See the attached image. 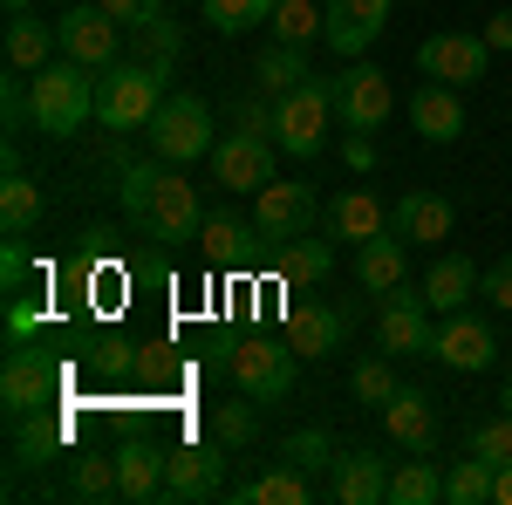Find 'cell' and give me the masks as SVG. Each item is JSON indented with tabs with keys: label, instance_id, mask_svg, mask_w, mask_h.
Masks as SVG:
<instances>
[{
	"label": "cell",
	"instance_id": "6da1fadb",
	"mask_svg": "<svg viewBox=\"0 0 512 505\" xmlns=\"http://www.w3.org/2000/svg\"><path fill=\"white\" fill-rule=\"evenodd\" d=\"M123 212L137 233H151L158 246H192L205 233V205H198L192 178L178 164H130L123 171Z\"/></svg>",
	"mask_w": 512,
	"mask_h": 505
},
{
	"label": "cell",
	"instance_id": "7a4b0ae2",
	"mask_svg": "<svg viewBox=\"0 0 512 505\" xmlns=\"http://www.w3.org/2000/svg\"><path fill=\"white\" fill-rule=\"evenodd\" d=\"M28 117L55 144H69L76 130H89V117H96V82H89V69L69 62V55H55L41 76H28Z\"/></svg>",
	"mask_w": 512,
	"mask_h": 505
},
{
	"label": "cell",
	"instance_id": "3957f363",
	"mask_svg": "<svg viewBox=\"0 0 512 505\" xmlns=\"http://www.w3.org/2000/svg\"><path fill=\"white\" fill-rule=\"evenodd\" d=\"M164 76L171 69H158V62H117V69H103V82H96V123L103 130H151V117H158V103H164Z\"/></svg>",
	"mask_w": 512,
	"mask_h": 505
},
{
	"label": "cell",
	"instance_id": "277c9868",
	"mask_svg": "<svg viewBox=\"0 0 512 505\" xmlns=\"http://www.w3.org/2000/svg\"><path fill=\"white\" fill-rule=\"evenodd\" d=\"M328 123H335V82H301L274 96V144L280 157H321L328 151Z\"/></svg>",
	"mask_w": 512,
	"mask_h": 505
},
{
	"label": "cell",
	"instance_id": "5b68a950",
	"mask_svg": "<svg viewBox=\"0 0 512 505\" xmlns=\"http://www.w3.org/2000/svg\"><path fill=\"white\" fill-rule=\"evenodd\" d=\"M274 157H280L274 130L239 117V130H226V137L212 144V185H219V192H246V198H253L260 185H274V178H280Z\"/></svg>",
	"mask_w": 512,
	"mask_h": 505
},
{
	"label": "cell",
	"instance_id": "8992f818",
	"mask_svg": "<svg viewBox=\"0 0 512 505\" xmlns=\"http://www.w3.org/2000/svg\"><path fill=\"white\" fill-rule=\"evenodd\" d=\"M294 369H301V355H294L287 335H246V342L233 349L239 396H253V403H267V410L294 396Z\"/></svg>",
	"mask_w": 512,
	"mask_h": 505
},
{
	"label": "cell",
	"instance_id": "52a82bcc",
	"mask_svg": "<svg viewBox=\"0 0 512 505\" xmlns=\"http://www.w3.org/2000/svg\"><path fill=\"white\" fill-rule=\"evenodd\" d=\"M144 137H151V157L178 164V171L198 164V157H212V144H219V137H212V110H205L198 96H164Z\"/></svg>",
	"mask_w": 512,
	"mask_h": 505
},
{
	"label": "cell",
	"instance_id": "ba28073f",
	"mask_svg": "<svg viewBox=\"0 0 512 505\" xmlns=\"http://www.w3.org/2000/svg\"><path fill=\"white\" fill-rule=\"evenodd\" d=\"M431 301H424V287H390L383 294V308H376V349L390 355V362H403V355H431L437 328H431Z\"/></svg>",
	"mask_w": 512,
	"mask_h": 505
},
{
	"label": "cell",
	"instance_id": "9c48e42d",
	"mask_svg": "<svg viewBox=\"0 0 512 505\" xmlns=\"http://www.w3.org/2000/svg\"><path fill=\"white\" fill-rule=\"evenodd\" d=\"M55 35H62V55L82 62L89 76L117 69V55H123V21H110L96 0H69V7H62V21H55Z\"/></svg>",
	"mask_w": 512,
	"mask_h": 505
},
{
	"label": "cell",
	"instance_id": "30bf717a",
	"mask_svg": "<svg viewBox=\"0 0 512 505\" xmlns=\"http://www.w3.org/2000/svg\"><path fill=\"white\" fill-rule=\"evenodd\" d=\"M390 110H396V89L376 62H349V69L335 76V123H342V130H383Z\"/></svg>",
	"mask_w": 512,
	"mask_h": 505
},
{
	"label": "cell",
	"instance_id": "8fae6325",
	"mask_svg": "<svg viewBox=\"0 0 512 505\" xmlns=\"http://www.w3.org/2000/svg\"><path fill=\"white\" fill-rule=\"evenodd\" d=\"M164 499L192 505V499H226V444H178L164 465Z\"/></svg>",
	"mask_w": 512,
	"mask_h": 505
},
{
	"label": "cell",
	"instance_id": "7c38bea8",
	"mask_svg": "<svg viewBox=\"0 0 512 505\" xmlns=\"http://www.w3.org/2000/svg\"><path fill=\"white\" fill-rule=\"evenodd\" d=\"M485 62H492V48L485 35H458V28H437V35L417 41V69L431 82H451V89H472L485 76Z\"/></svg>",
	"mask_w": 512,
	"mask_h": 505
},
{
	"label": "cell",
	"instance_id": "4fadbf2b",
	"mask_svg": "<svg viewBox=\"0 0 512 505\" xmlns=\"http://www.w3.org/2000/svg\"><path fill=\"white\" fill-rule=\"evenodd\" d=\"M55 389H62V369H55L41 349H7V369H0V403H7V417L48 410Z\"/></svg>",
	"mask_w": 512,
	"mask_h": 505
},
{
	"label": "cell",
	"instance_id": "5bb4252c",
	"mask_svg": "<svg viewBox=\"0 0 512 505\" xmlns=\"http://www.w3.org/2000/svg\"><path fill=\"white\" fill-rule=\"evenodd\" d=\"M260 212H253V226L267 246H287V239L315 233V185H294V178H274V185H260Z\"/></svg>",
	"mask_w": 512,
	"mask_h": 505
},
{
	"label": "cell",
	"instance_id": "9a60e30c",
	"mask_svg": "<svg viewBox=\"0 0 512 505\" xmlns=\"http://www.w3.org/2000/svg\"><path fill=\"white\" fill-rule=\"evenodd\" d=\"M431 355L444 362V369H465V376H478V369H492V362H499V328L458 308V314H444V321H437Z\"/></svg>",
	"mask_w": 512,
	"mask_h": 505
},
{
	"label": "cell",
	"instance_id": "2e32d148",
	"mask_svg": "<svg viewBox=\"0 0 512 505\" xmlns=\"http://www.w3.org/2000/svg\"><path fill=\"white\" fill-rule=\"evenodd\" d=\"M390 471L396 465L383 458V451L362 444V451H342V458H335V471L321 478V492H328L335 505H383L390 499Z\"/></svg>",
	"mask_w": 512,
	"mask_h": 505
},
{
	"label": "cell",
	"instance_id": "e0dca14e",
	"mask_svg": "<svg viewBox=\"0 0 512 505\" xmlns=\"http://www.w3.org/2000/svg\"><path fill=\"white\" fill-rule=\"evenodd\" d=\"M349 321L355 308H321V301H301V308H287V342L301 362H328V355L349 342Z\"/></svg>",
	"mask_w": 512,
	"mask_h": 505
},
{
	"label": "cell",
	"instance_id": "ac0fdd59",
	"mask_svg": "<svg viewBox=\"0 0 512 505\" xmlns=\"http://www.w3.org/2000/svg\"><path fill=\"white\" fill-rule=\"evenodd\" d=\"M410 130L424 137V144H458L465 137V96L451 89V82H417V96H410Z\"/></svg>",
	"mask_w": 512,
	"mask_h": 505
},
{
	"label": "cell",
	"instance_id": "d6986e66",
	"mask_svg": "<svg viewBox=\"0 0 512 505\" xmlns=\"http://www.w3.org/2000/svg\"><path fill=\"white\" fill-rule=\"evenodd\" d=\"M451 226H458V212H451V198H437V192H403L390 205V233L410 239V246H444Z\"/></svg>",
	"mask_w": 512,
	"mask_h": 505
},
{
	"label": "cell",
	"instance_id": "ffe728a7",
	"mask_svg": "<svg viewBox=\"0 0 512 505\" xmlns=\"http://www.w3.org/2000/svg\"><path fill=\"white\" fill-rule=\"evenodd\" d=\"M315 492H321V478H308V471L287 465V458H274L267 471H253L246 485H226L233 505H308Z\"/></svg>",
	"mask_w": 512,
	"mask_h": 505
},
{
	"label": "cell",
	"instance_id": "44dd1931",
	"mask_svg": "<svg viewBox=\"0 0 512 505\" xmlns=\"http://www.w3.org/2000/svg\"><path fill=\"white\" fill-rule=\"evenodd\" d=\"M55 55H62L55 21H41L35 7H28V14H7V69H14V76H41Z\"/></svg>",
	"mask_w": 512,
	"mask_h": 505
},
{
	"label": "cell",
	"instance_id": "7402d4cb",
	"mask_svg": "<svg viewBox=\"0 0 512 505\" xmlns=\"http://www.w3.org/2000/svg\"><path fill=\"white\" fill-rule=\"evenodd\" d=\"M321 219H328V233L349 239V246H362V239H376V233H390V205H383L376 192H362V185H355V192H335Z\"/></svg>",
	"mask_w": 512,
	"mask_h": 505
},
{
	"label": "cell",
	"instance_id": "603a6c76",
	"mask_svg": "<svg viewBox=\"0 0 512 505\" xmlns=\"http://www.w3.org/2000/svg\"><path fill=\"white\" fill-rule=\"evenodd\" d=\"M403 273H410V239L376 233V239L355 246V280H362V294H390V287H403Z\"/></svg>",
	"mask_w": 512,
	"mask_h": 505
},
{
	"label": "cell",
	"instance_id": "cb8c5ba5",
	"mask_svg": "<svg viewBox=\"0 0 512 505\" xmlns=\"http://www.w3.org/2000/svg\"><path fill=\"white\" fill-rule=\"evenodd\" d=\"M383 430H390V444H403V451H431L437 437V410L424 389H396L390 403H383Z\"/></svg>",
	"mask_w": 512,
	"mask_h": 505
},
{
	"label": "cell",
	"instance_id": "d4e9b609",
	"mask_svg": "<svg viewBox=\"0 0 512 505\" xmlns=\"http://www.w3.org/2000/svg\"><path fill=\"white\" fill-rule=\"evenodd\" d=\"M164 465H171V451L151 444V437H130L117 451V478H123V499H164Z\"/></svg>",
	"mask_w": 512,
	"mask_h": 505
},
{
	"label": "cell",
	"instance_id": "484cf974",
	"mask_svg": "<svg viewBox=\"0 0 512 505\" xmlns=\"http://www.w3.org/2000/svg\"><path fill=\"white\" fill-rule=\"evenodd\" d=\"M485 287V273L465 260V253H444L431 273H424V301H431L437 314H458V308H472V294Z\"/></svg>",
	"mask_w": 512,
	"mask_h": 505
},
{
	"label": "cell",
	"instance_id": "4316f807",
	"mask_svg": "<svg viewBox=\"0 0 512 505\" xmlns=\"http://www.w3.org/2000/svg\"><path fill=\"white\" fill-rule=\"evenodd\" d=\"M328 273H335V233L328 239L301 233V239L280 246V280H287V287H321Z\"/></svg>",
	"mask_w": 512,
	"mask_h": 505
},
{
	"label": "cell",
	"instance_id": "83f0119b",
	"mask_svg": "<svg viewBox=\"0 0 512 505\" xmlns=\"http://www.w3.org/2000/svg\"><path fill=\"white\" fill-rule=\"evenodd\" d=\"M308 76H315V62H308V48H294V41H274V48H260V62H253V82H260V96H287V89H301Z\"/></svg>",
	"mask_w": 512,
	"mask_h": 505
},
{
	"label": "cell",
	"instance_id": "f1b7e54d",
	"mask_svg": "<svg viewBox=\"0 0 512 505\" xmlns=\"http://www.w3.org/2000/svg\"><path fill=\"white\" fill-rule=\"evenodd\" d=\"M123 35H130V48H137V62H158V69H171V62L185 55V28L171 21V7L144 14V21H130Z\"/></svg>",
	"mask_w": 512,
	"mask_h": 505
},
{
	"label": "cell",
	"instance_id": "f546056e",
	"mask_svg": "<svg viewBox=\"0 0 512 505\" xmlns=\"http://www.w3.org/2000/svg\"><path fill=\"white\" fill-rule=\"evenodd\" d=\"M62 444H69V424L62 417H41V410L35 417H14V465L21 471H41Z\"/></svg>",
	"mask_w": 512,
	"mask_h": 505
},
{
	"label": "cell",
	"instance_id": "4dcf8cb0",
	"mask_svg": "<svg viewBox=\"0 0 512 505\" xmlns=\"http://www.w3.org/2000/svg\"><path fill=\"white\" fill-rule=\"evenodd\" d=\"M253 239H260L253 219H239V212H205L198 246H205V260H246V253H253Z\"/></svg>",
	"mask_w": 512,
	"mask_h": 505
},
{
	"label": "cell",
	"instance_id": "1f68e13d",
	"mask_svg": "<svg viewBox=\"0 0 512 505\" xmlns=\"http://www.w3.org/2000/svg\"><path fill=\"white\" fill-rule=\"evenodd\" d=\"M35 219H41V185L21 171V164H14V171H7V185H0V233L21 239Z\"/></svg>",
	"mask_w": 512,
	"mask_h": 505
},
{
	"label": "cell",
	"instance_id": "d6a6232c",
	"mask_svg": "<svg viewBox=\"0 0 512 505\" xmlns=\"http://www.w3.org/2000/svg\"><path fill=\"white\" fill-rule=\"evenodd\" d=\"M280 458H287V465H301L308 478H328L342 451H335V430L308 424V430H287V437H280Z\"/></svg>",
	"mask_w": 512,
	"mask_h": 505
},
{
	"label": "cell",
	"instance_id": "836d02e7",
	"mask_svg": "<svg viewBox=\"0 0 512 505\" xmlns=\"http://www.w3.org/2000/svg\"><path fill=\"white\" fill-rule=\"evenodd\" d=\"M437 499H444V471H437L424 451L390 471V505H437Z\"/></svg>",
	"mask_w": 512,
	"mask_h": 505
},
{
	"label": "cell",
	"instance_id": "e575fe53",
	"mask_svg": "<svg viewBox=\"0 0 512 505\" xmlns=\"http://www.w3.org/2000/svg\"><path fill=\"white\" fill-rule=\"evenodd\" d=\"M274 41H294V48L328 41V7H321V0H280L274 7Z\"/></svg>",
	"mask_w": 512,
	"mask_h": 505
},
{
	"label": "cell",
	"instance_id": "d590c367",
	"mask_svg": "<svg viewBox=\"0 0 512 505\" xmlns=\"http://www.w3.org/2000/svg\"><path fill=\"white\" fill-rule=\"evenodd\" d=\"M492 485H499V471L485 465L478 451L444 471V499H451V505H492Z\"/></svg>",
	"mask_w": 512,
	"mask_h": 505
},
{
	"label": "cell",
	"instance_id": "8d00e7d4",
	"mask_svg": "<svg viewBox=\"0 0 512 505\" xmlns=\"http://www.w3.org/2000/svg\"><path fill=\"white\" fill-rule=\"evenodd\" d=\"M321 7H328V48H335V55H342V62H355V55H362V48H369V41L383 35V28H369V21H362V14H355L349 0H321Z\"/></svg>",
	"mask_w": 512,
	"mask_h": 505
},
{
	"label": "cell",
	"instance_id": "74e56055",
	"mask_svg": "<svg viewBox=\"0 0 512 505\" xmlns=\"http://www.w3.org/2000/svg\"><path fill=\"white\" fill-rule=\"evenodd\" d=\"M280 0H205V21L219 35H246V28H274Z\"/></svg>",
	"mask_w": 512,
	"mask_h": 505
},
{
	"label": "cell",
	"instance_id": "f35d334b",
	"mask_svg": "<svg viewBox=\"0 0 512 505\" xmlns=\"http://www.w3.org/2000/svg\"><path fill=\"white\" fill-rule=\"evenodd\" d=\"M260 410H267V403H253V396H239V403H219V410H212V437H219L226 451H246V444L260 437Z\"/></svg>",
	"mask_w": 512,
	"mask_h": 505
},
{
	"label": "cell",
	"instance_id": "ab89813d",
	"mask_svg": "<svg viewBox=\"0 0 512 505\" xmlns=\"http://www.w3.org/2000/svg\"><path fill=\"white\" fill-rule=\"evenodd\" d=\"M69 492L76 499H123V478H117V458H76V471H69Z\"/></svg>",
	"mask_w": 512,
	"mask_h": 505
},
{
	"label": "cell",
	"instance_id": "60d3db41",
	"mask_svg": "<svg viewBox=\"0 0 512 505\" xmlns=\"http://www.w3.org/2000/svg\"><path fill=\"white\" fill-rule=\"evenodd\" d=\"M472 451H478V458H485L492 471L512 465V410H492V417H478V424H472Z\"/></svg>",
	"mask_w": 512,
	"mask_h": 505
},
{
	"label": "cell",
	"instance_id": "b9f144b4",
	"mask_svg": "<svg viewBox=\"0 0 512 505\" xmlns=\"http://www.w3.org/2000/svg\"><path fill=\"white\" fill-rule=\"evenodd\" d=\"M396 389H403V383L390 376V355H369V362H355V396H362V403H376V410H383Z\"/></svg>",
	"mask_w": 512,
	"mask_h": 505
},
{
	"label": "cell",
	"instance_id": "7bdbcfd3",
	"mask_svg": "<svg viewBox=\"0 0 512 505\" xmlns=\"http://www.w3.org/2000/svg\"><path fill=\"white\" fill-rule=\"evenodd\" d=\"M478 294H485L492 308H512V253H506V260H492V267H485V287H478Z\"/></svg>",
	"mask_w": 512,
	"mask_h": 505
},
{
	"label": "cell",
	"instance_id": "ee69618b",
	"mask_svg": "<svg viewBox=\"0 0 512 505\" xmlns=\"http://www.w3.org/2000/svg\"><path fill=\"white\" fill-rule=\"evenodd\" d=\"M342 157H349V171H376V137H369V130H349Z\"/></svg>",
	"mask_w": 512,
	"mask_h": 505
},
{
	"label": "cell",
	"instance_id": "f6af8a7d",
	"mask_svg": "<svg viewBox=\"0 0 512 505\" xmlns=\"http://www.w3.org/2000/svg\"><path fill=\"white\" fill-rule=\"evenodd\" d=\"M96 7H103L110 21H123V28H130V21H144V14H158L164 0H96Z\"/></svg>",
	"mask_w": 512,
	"mask_h": 505
},
{
	"label": "cell",
	"instance_id": "bcb514c9",
	"mask_svg": "<svg viewBox=\"0 0 512 505\" xmlns=\"http://www.w3.org/2000/svg\"><path fill=\"white\" fill-rule=\"evenodd\" d=\"M485 48H492V55L512 48V14H492V21H485Z\"/></svg>",
	"mask_w": 512,
	"mask_h": 505
},
{
	"label": "cell",
	"instance_id": "7dc6e473",
	"mask_svg": "<svg viewBox=\"0 0 512 505\" xmlns=\"http://www.w3.org/2000/svg\"><path fill=\"white\" fill-rule=\"evenodd\" d=\"M349 7L369 21V28H390V0H349Z\"/></svg>",
	"mask_w": 512,
	"mask_h": 505
},
{
	"label": "cell",
	"instance_id": "c3c4849f",
	"mask_svg": "<svg viewBox=\"0 0 512 505\" xmlns=\"http://www.w3.org/2000/svg\"><path fill=\"white\" fill-rule=\"evenodd\" d=\"M492 505H512V465H499V485H492Z\"/></svg>",
	"mask_w": 512,
	"mask_h": 505
},
{
	"label": "cell",
	"instance_id": "681fc988",
	"mask_svg": "<svg viewBox=\"0 0 512 505\" xmlns=\"http://www.w3.org/2000/svg\"><path fill=\"white\" fill-rule=\"evenodd\" d=\"M499 410H512V376H506V383H499Z\"/></svg>",
	"mask_w": 512,
	"mask_h": 505
},
{
	"label": "cell",
	"instance_id": "f907efd6",
	"mask_svg": "<svg viewBox=\"0 0 512 505\" xmlns=\"http://www.w3.org/2000/svg\"><path fill=\"white\" fill-rule=\"evenodd\" d=\"M0 7H7V14H28V7H35V0H0Z\"/></svg>",
	"mask_w": 512,
	"mask_h": 505
}]
</instances>
